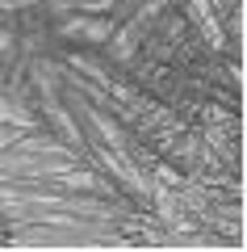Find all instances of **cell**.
Returning a JSON list of instances; mask_svg holds the SVG:
<instances>
[{
    "label": "cell",
    "instance_id": "1",
    "mask_svg": "<svg viewBox=\"0 0 247 252\" xmlns=\"http://www.w3.org/2000/svg\"><path fill=\"white\" fill-rule=\"evenodd\" d=\"M193 17L201 21V26H205V34H210V42L218 46V42H222V34H218V26H214V17H210V4H205V0H193Z\"/></svg>",
    "mask_w": 247,
    "mask_h": 252
},
{
    "label": "cell",
    "instance_id": "2",
    "mask_svg": "<svg viewBox=\"0 0 247 252\" xmlns=\"http://www.w3.org/2000/svg\"><path fill=\"white\" fill-rule=\"evenodd\" d=\"M71 34H84V38H109V26L105 21H97V26H92V21H76V26H67Z\"/></svg>",
    "mask_w": 247,
    "mask_h": 252
}]
</instances>
